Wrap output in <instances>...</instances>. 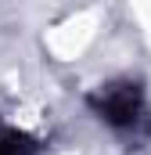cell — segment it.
<instances>
[{"label": "cell", "instance_id": "cell-1", "mask_svg": "<svg viewBox=\"0 0 151 155\" xmlns=\"http://www.w3.org/2000/svg\"><path fill=\"white\" fill-rule=\"evenodd\" d=\"M90 108L104 119L115 134H122V137L140 141V137H148V130H151L144 87L133 83V79H112V83H101V87L90 94Z\"/></svg>", "mask_w": 151, "mask_h": 155}, {"label": "cell", "instance_id": "cell-2", "mask_svg": "<svg viewBox=\"0 0 151 155\" xmlns=\"http://www.w3.org/2000/svg\"><path fill=\"white\" fill-rule=\"evenodd\" d=\"M0 155H40V148H36V141H33V137H25V134H18V130L0 126Z\"/></svg>", "mask_w": 151, "mask_h": 155}]
</instances>
